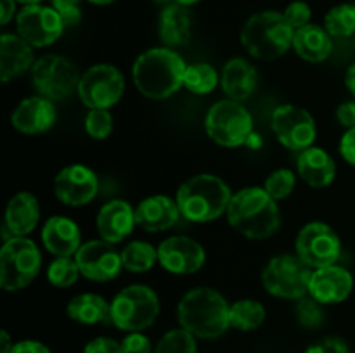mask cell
I'll return each instance as SVG.
<instances>
[{"label":"cell","mask_w":355,"mask_h":353,"mask_svg":"<svg viewBox=\"0 0 355 353\" xmlns=\"http://www.w3.org/2000/svg\"><path fill=\"white\" fill-rule=\"evenodd\" d=\"M232 190L214 173H198L177 189L175 201L182 218L193 224H208L227 213Z\"/></svg>","instance_id":"obj_4"},{"label":"cell","mask_w":355,"mask_h":353,"mask_svg":"<svg viewBox=\"0 0 355 353\" xmlns=\"http://www.w3.org/2000/svg\"><path fill=\"white\" fill-rule=\"evenodd\" d=\"M324 305L315 301L311 294L297 300V320L304 329H318L324 324Z\"/></svg>","instance_id":"obj_37"},{"label":"cell","mask_w":355,"mask_h":353,"mask_svg":"<svg viewBox=\"0 0 355 353\" xmlns=\"http://www.w3.org/2000/svg\"><path fill=\"white\" fill-rule=\"evenodd\" d=\"M158 33L163 47H186L191 40V14L187 7L179 3L163 7L159 14Z\"/></svg>","instance_id":"obj_27"},{"label":"cell","mask_w":355,"mask_h":353,"mask_svg":"<svg viewBox=\"0 0 355 353\" xmlns=\"http://www.w3.org/2000/svg\"><path fill=\"white\" fill-rule=\"evenodd\" d=\"M47 280L51 286L59 287V289H66L76 284L80 279L82 272L76 263L75 256H55L47 266Z\"/></svg>","instance_id":"obj_34"},{"label":"cell","mask_w":355,"mask_h":353,"mask_svg":"<svg viewBox=\"0 0 355 353\" xmlns=\"http://www.w3.org/2000/svg\"><path fill=\"white\" fill-rule=\"evenodd\" d=\"M19 3H23V6H35V3H40L42 0H17Z\"/></svg>","instance_id":"obj_53"},{"label":"cell","mask_w":355,"mask_h":353,"mask_svg":"<svg viewBox=\"0 0 355 353\" xmlns=\"http://www.w3.org/2000/svg\"><path fill=\"white\" fill-rule=\"evenodd\" d=\"M83 125H85V132L90 138L104 141L113 132L114 120L110 109H89Z\"/></svg>","instance_id":"obj_38"},{"label":"cell","mask_w":355,"mask_h":353,"mask_svg":"<svg viewBox=\"0 0 355 353\" xmlns=\"http://www.w3.org/2000/svg\"><path fill=\"white\" fill-rule=\"evenodd\" d=\"M52 7L64 21V26H76L82 21V0H51Z\"/></svg>","instance_id":"obj_40"},{"label":"cell","mask_w":355,"mask_h":353,"mask_svg":"<svg viewBox=\"0 0 355 353\" xmlns=\"http://www.w3.org/2000/svg\"><path fill=\"white\" fill-rule=\"evenodd\" d=\"M231 305L214 287H194L180 298L177 320L180 327L200 339H217L231 327Z\"/></svg>","instance_id":"obj_3"},{"label":"cell","mask_w":355,"mask_h":353,"mask_svg":"<svg viewBox=\"0 0 355 353\" xmlns=\"http://www.w3.org/2000/svg\"><path fill=\"white\" fill-rule=\"evenodd\" d=\"M40 221V203L28 190L14 194L9 199L3 217V239L28 237Z\"/></svg>","instance_id":"obj_21"},{"label":"cell","mask_w":355,"mask_h":353,"mask_svg":"<svg viewBox=\"0 0 355 353\" xmlns=\"http://www.w3.org/2000/svg\"><path fill=\"white\" fill-rule=\"evenodd\" d=\"M354 40H355V37H354Z\"/></svg>","instance_id":"obj_54"},{"label":"cell","mask_w":355,"mask_h":353,"mask_svg":"<svg viewBox=\"0 0 355 353\" xmlns=\"http://www.w3.org/2000/svg\"><path fill=\"white\" fill-rule=\"evenodd\" d=\"M83 353H123V350H121V343L99 336V338H94L87 343Z\"/></svg>","instance_id":"obj_43"},{"label":"cell","mask_w":355,"mask_h":353,"mask_svg":"<svg viewBox=\"0 0 355 353\" xmlns=\"http://www.w3.org/2000/svg\"><path fill=\"white\" fill-rule=\"evenodd\" d=\"M205 132L222 147H241L253 135V116L243 102L217 100L205 116Z\"/></svg>","instance_id":"obj_7"},{"label":"cell","mask_w":355,"mask_h":353,"mask_svg":"<svg viewBox=\"0 0 355 353\" xmlns=\"http://www.w3.org/2000/svg\"><path fill=\"white\" fill-rule=\"evenodd\" d=\"M266 307L260 301L250 300V298L234 301L231 305V310H229L231 327L238 329L241 332L257 331L266 322Z\"/></svg>","instance_id":"obj_30"},{"label":"cell","mask_w":355,"mask_h":353,"mask_svg":"<svg viewBox=\"0 0 355 353\" xmlns=\"http://www.w3.org/2000/svg\"><path fill=\"white\" fill-rule=\"evenodd\" d=\"M97 192L99 179L96 172L80 163L64 166L54 179V196L64 206H87L96 199Z\"/></svg>","instance_id":"obj_16"},{"label":"cell","mask_w":355,"mask_h":353,"mask_svg":"<svg viewBox=\"0 0 355 353\" xmlns=\"http://www.w3.org/2000/svg\"><path fill=\"white\" fill-rule=\"evenodd\" d=\"M155 353H198L196 338L186 329H172L156 345Z\"/></svg>","instance_id":"obj_35"},{"label":"cell","mask_w":355,"mask_h":353,"mask_svg":"<svg viewBox=\"0 0 355 353\" xmlns=\"http://www.w3.org/2000/svg\"><path fill=\"white\" fill-rule=\"evenodd\" d=\"M324 28L331 37H355V3H340L328 10Z\"/></svg>","instance_id":"obj_33"},{"label":"cell","mask_w":355,"mask_h":353,"mask_svg":"<svg viewBox=\"0 0 355 353\" xmlns=\"http://www.w3.org/2000/svg\"><path fill=\"white\" fill-rule=\"evenodd\" d=\"M295 255L312 270L336 265L342 256V241L331 225L309 221L295 239Z\"/></svg>","instance_id":"obj_12"},{"label":"cell","mask_w":355,"mask_h":353,"mask_svg":"<svg viewBox=\"0 0 355 353\" xmlns=\"http://www.w3.org/2000/svg\"><path fill=\"white\" fill-rule=\"evenodd\" d=\"M35 64L33 47L17 33L0 37V78L3 83L31 71Z\"/></svg>","instance_id":"obj_24"},{"label":"cell","mask_w":355,"mask_h":353,"mask_svg":"<svg viewBox=\"0 0 355 353\" xmlns=\"http://www.w3.org/2000/svg\"><path fill=\"white\" fill-rule=\"evenodd\" d=\"M66 314L76 324H103L111 322V303L97 293H82L69 300Z\"/></svg>","instance_id":"obj_29"},{"label":"cell","mask_w":355,"mask_h":353,"mask_svg":"<svg viewBox=\"0 0 355 353\" xmlns=\"http://www.w3.org/2000/svg\"><path fill=\"white\" fill-rule=\"evenodd\" d=\"M225 217L238 234L252 241L272 237L281 227L277 201H274L263 187H245L232 194Z\"/></svg>","instance_id":"obj_2"},{"label":"cell","mask_w":355,"mask_h":353,"mask_svg":"<svg viewBox=\"0 0 355 353\" xmlns=\"http://www.w3.org/2000/svg\"><path fill=\"white\" fill-rule=\"evenodd\" d=\"M153 2H156L158 6H162V7H166V6H170V3H175V0H153Z\"/></svg>","instance_id":"obj_52"},{"label":"cell","mask_w":355,"mask_h":353,"mask_svg":"<svg viewBox=\"0 0 355 353\" xmlns=\"http://www.w3.org/2000/svg\"><path fill=\"white\" fill-rule=\"evenodd\" d=\"M42 269V253L28 237H10L0 249V287L16 293L30 286Z\"/></svg>","instance_id":"obj_8"},{"label":"cell","mask_w":355,"mask_h":353,"mask_svg":"<svg viewBox=\"0 0 355 353\" xmlns=\"http://www.w3.org/2000/svg\"><path fill=\"white\" fill-rule=\"evenodd\" d=\"M0 338H2V346H0V353H10V350H12V343H10V336L7 334V331H2V334H0Z\"/></svg>","instance_id":"obj_49"},{"label":"cell","mask_w":355,"mask_h":353,"mask_svg":"<svg viewBox=\"0 0 355 353\" xmlns=\"http://www.w3.org/2000/svg\"><path fill=\"white\" fill-rule=\"evenodd\" d=\"M207 251L187 235H170L158 246V263L172 275H191L203 269Z\"/></svg>","instance_id":"obj_17"},{"label":"cell","mask_w":355,"mask_h":353,"mask_svg":"<svg viewBox=\"0 0 355 353\" xmlns=\"http://www.w3.org/2000/svg\"><path fill=\"white\" fill-rule=\"evenodd\" d=\"M295 30L283 12L262 10L250 17L241 30V45L259 61H274L293 47Z\"/></svg>","instance_id":"obj_5"},{"label":"cell","mask_w":355,"mask_h":353,"mask_svg":"<svg viewBox=\"0 0 355 353\" xmlns=\"http://www.w3.org/2000/svg\"><path fill=\"white\" fill-rule=\"evenodd\" d=\"M338 151L340 154H342V158L345 159L349 165L355 166V127L349 128V130L342 135L338 144Z\"/></svg>","instance_id":"obj_44"},{"label":"cell","mask_w":355,"mask_h":353,"mask_svg":"<svg viewBox=\"0 0 355 353\" xmlns=\"http://www.w3.org/2000/svg\"><path fill=\"white\" fill-rule=\"evenodd\" d=\"M270 128L281 145L302 152L312 147L318 137V125L307 109L295 104H281L272 111Z\"/></svg>","instance_id":"obj_13"},{"label":"cell","mask_w":355,"mask_h":353,"mask_svg":"<svg viewBox=\"0 0 355 353\" xmlns=\"http://www.w3.org/2000/svg\"><path fill=\"white\" fill-rule=\"evenodd\" d=\"M182 217L175 197L155 194L135 206V224L146 232H163L172 228Z\"/></svg>","instance_id":"obj_22"},{"label":"cell","mask_w":355,"mask_h":353,"mask_svg":"<svg viewBox=\"0 0 355 353\" xmlns=\"http://www.w3.org/2000/svg\"><path fill=\"white\" fill-rule=\"evenodd\" d=\"M99 237L111 244H120L137 227L135 208L123 199H111L101 206L96 217Z\"/></svg>","instance_id":"obj_20"},{"label":"cell","mask_w":355,"mask_h":353,"mask_svg":"<svg viewBox=\"0 0 355 353\" xmlns=\"http://www.w3.org/2000/svg\"><path fill=\"white\" fill-rule=\"evenodd\" d=\"M10 353H51L47 345L35 339H23V341L14 343Z\"/></svg>","instance_id":"obj_46"},{"label":"cell","mask_w":355,"mask_h":353,"mask_svg":"<svg viewBox=\"0 0 355 353\" xmlns=\"http://www.w3.org/2000/svg\"><path fill=\"white\" fill-rule=\"evenodd\" d=\"M198 2H201V0H175V3H179V6H184V7H191Z\"/></svg>","instance_id":"obj_50"},{"label":"cell","mask_w":355,"mask_h":353,"mask_svg":"<svg viewBox=\"0 0 355 353\" xmlns=\"http://www.w3.org/2000/svg\"><path fill=\"white\" fill-rule=\"evenodd\" d=\"M345 87L349 89V92L355 97V61L347 68L345 73Z\"/></svg>","instance_id":"obj_48"},{"label":"cell","mask_w":355,"mask_h":353,"mask_svg":"<svg viewBox=\"0 0 355 353\" xmlns=\"http://www.w3.org/2000/svg\"><path fill=\"white\" fill-rule=\"evenodd\" d=\"M76 93L89 109H111L123 97L125 76L113 64H94L83 71Z\"/></svg>","instance_id":"obj_11"},{"label":"cell","mask_w":355,"mask_h":353,"mask_svg":"<svg viewBox=\"0 0 355 353\" xmlns=\"http://www.w3.org/2000/svg\"><path fill=\"white\" fill-rule=\"evenodd\" d=\"M312 272L314 270L297 255L283 253L267 262L260 273V280L270 296L297 301L309 294Z\"/></svg>","instance_id":"obj_9"},{"label":"cell","mask_w":355,"mask_h":353,"mask_svg":"<svg viewBox=\"0 0 355 353\" xmlns=\"http://www.w3.org/2000/svg\"><path fill=\"white\" fill-rule=\"evenodd\" d=\"M220 85V75L208 62H196L186 68L184 89L194 96H208Z\"/></svg>","instance_id":"obj_32"},{"label":"cell","mask_w":355,"mask_h":353,"mask_svg":"<svg viewBox=\"0 0 355 353\" xmlns=\"http://www.w3.org/2000/svg\"><path fill=\"white\" fill-rule=\"evenodd\" d=\"M220 87L227 99L243 100L250 99L259 87V71L245 57H232L222 68Z\"/></svg>","instance_id":"obj_25"},{"label":"cell","mask_w":355,"mask_h":353,"mask_svg":"<svg viewBox=\"0 0 355 353\" xmlns=\"http://www.w3.org/2000/svg\"><path fill=\"white\" fill-rule=\"evenodd\" d=\"M293 51L297 52L298 57L312 64L324 62L333 52L331 35L326 31V28L307 24L300 30H295Z\"/></svg>","instance_id":"obj_28"},{"label":"cell","mask_w":355,"mask_h":353,"mask_svg":"<svg viewBox=\"0 0 355 353\" xmlns=\"http://www.w3.org/2000/svg\"><path fill=\"white\" fill-rule=\"evenodd\" d=\"M336 120L347 130L355 127V100H345L336 107Z\"/></svg>","instance_id":"obj_45"},{"label":"cell","mask_w":355,"mask_h":353,"mask_svg":"<svg viewBox=\"0 0 355 353\" xmlns=\"http://www.w3.org/2000/svg\"><path fill=\"white\" fill-rule=\"evenodd\" d=\"M283 14L293 30H300V28L311 24L312 9L307 2H304V0H295V2H291L290 6L284 9Z\"/></svg>","instance_id":"obj_39"},{"label":"cell","mask_w":355,"mask_h":353,"mask_svg":"<svg viewBox=\"0 0 355 353\" xmlns=\"http://www.w3.org/2000/svg\"><path fill=\"white\" fill-rule=\"evenodd\" d=\"M298 176L314 189H324L336 179V163L326 149L312 145L298 154Z\"/></svg>","instance_id":"obj_26"},{"label":"cell","mask_w":355,"mask_h":353,"mask_svg":"<svg viewBox=\"0 0 355 353\" xmlns=\"http://www.w3.org/2000/svg\"><path fill=\"white\" fill-rule=\"evenodd\" d=\"M123 353H153L151 339L142 332H128L121 341Z\"/></svg>","instance_id":"obj_41"},{"label":"cell","mask_w":355,"mask_h":353,"mask_svg":"<svg viewBox=\"0 0 355 353\" xmlns=\"http://www.w3.org/2000/svg\"><path fill=\"white\" fill-rule=\"evenodd\" d=\"M305 353H349V345L342 338H324L309 346Z\"/></svg>","instance_id":"obj_42"},{"label":"cell","mask_w":355,"mask_h":353,"mask_svg":"<svg viewBox=\"0 0 355 353\" xmlns=\"http://www.w3.org/2000/svg\"><path fill=\"white\" fill-rule=\"evenodd\" d=\"M42 244L52 256H75L82 242L80 227L64 215L47 218L40 232Z\"/></svg>","instance_id":"obj_23"},{"label":"cell","mask_w":355,"mask_h":353,"mask_svg":"<svg viewBox=\"0 0 355 353\" xmlns=\"http://www.w3.org/2000/svg\"><path fill=\"white\" fill-rule=\"evenodd\" d=\"M123 269L132 273L149 272L158 263V248L148 241H130L121 249Z\"/></svg>","instance_id":"obj_31"},{"label":"cell","mask_w":355,"mask_h":353,"mask_svg":"<svg viewBox=\"0 0 355 353\" xmlns=\"http://www.w3.org/2000/svg\"><path fill=\"white\" fill-rule=\"evenodd\" d=\"M64 28V21L52 6H24L16 16L17 35L31 47H51L61 38Z\"/></svg>","instance_id":"obj_14"},{"label":"cell","mask_w":355,"mask_h":353,"mask_svg":"<svg viewBox=\"0 0 355 353\" xmlns=\"http://www.w3.org/2000/svg\"><path fill=\"white\" fill-rule=\"evenodd\" d=\"M186 68V61L175 48L153 47L134 61L132 82L146 99H168L184 87Z\"/></svg>","instance_id":"obj_1"},{"label":"cell","mask_w":355,"mask_h":353,"mask_svg":"<svg viewBox=\"0 0 355 353\" xmlns=\"http://www.w3.org/2000/svg\"><path fill=\"white\" fill-rule=\"evenodd\" d=\"M354 291V275L342 265H329L312 272L309 294L321 305L343 303Z\"/></svg>","instance_id":"obj_19"},{"label":"cell","mask_w":355,"mask_h":353,"mask_svg":"<svg viewBox=\"0 0 355 353\" xmlns=\"http://www.w3.org/2000/svg\"><path fill=\"white\" fill-rule=\"evenodd\" d=\"M80 272L92 282H111L123 270L121 251L104 239L85 241L75 255Z\"/></svg>","instance_id":"obj_15"},{"label":"cell","mask_w":355,"mask_h":353,"mask_svg":"<svg viewBox=\"0 0 355 353\" xmlns=\"http://www.w3.org/2000/svg\"><path fill=\"white\" fill-rule=\"evenodd\" d=\"M82 75L73 61L59 54H45L31 68V83L38 96L59 102L78 90Z\"/></svg>","instance_id":"obj_10"},{"label":"cell","mask_w":355,"mask_h":353,"mask_svg":"<svg viewBox=\"0 0 355 353\" xmlns=\"http://www.w3.org/2000/svg\"><path fill=\"white\" fill-rule=\"evenodd\" d=\"M90 3H94V6H110V3L116 2V0H89Z\"/></svg>","instance_id":"obj_51"},{"label":"cell","mask_w":355,"mask_h":353,"mask_svg":"<svg viewBox=\"0 0 355 353\" xmlns=\"http://www.w3.org/2000/svg\"><path fill=\"white\" fill-rule=\"evenodd\" d=\"M16 2L17 0H0V3H2V17H0V23H2V26H6V24L9 23L14 16H17Z\"/></svg>","instance_id":"obj_47"},{"label":"cell","mask_w":355,"mask_h":353,"mask_svg":"<svg viewBox=\"0 0 355 353\" xmlns=\"http://www.w3.org/2000/svg\"><path fill=\"white\" fill-rule=\"evenodd\" d=\"M159 315V298L146 284L123 287L111 300V324L125 332H142Z\"/></svg>","instance_id":"obj_6"},{"label":"cell","mask_w":355,"mask_h":353,"mask_svg":"<svg viewBox=\"0 0 355 353\" xmlns=\"http://www.w3.org/2000/svg\"><path fill=\"white\" fill-rule=\"evenodd\" d=\"M295 185H297V176L288 168L274 170L263 182V189L274 201H283L291 196Z\"/></svg>","instance_id":"obj_36"},{"label":"cell","mask_w":355,"mask_h":353,"mask_svg":"<svg viewBox=\"0 0 355 353\" xmlns=\"http://www.w3.org/2000/svg\"><path fill=\"white\" fill-rule=\"evenodd\" d=\"M58 120L54 100L31 96L21 100L10 114V125L23 135H40L51 130Z\"/></svg>","instance_id":"obj_18"}]
</instances>
